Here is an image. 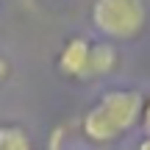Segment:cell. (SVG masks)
<instances>
[{
	"label": "cell",
	"mask_w": 150,
	"mask_h": 150,
	"mask_svg": "<svg viewBox=\"0 0 150 150\" xmlns=\"http://www.w3.org/2000/svg\"><path fill=\"white\" fill-rule=\"evenodd\" d=\"M139 150H150V136H145V139L139 142Z\"/></svg>",
	"instance_id": "8"
},
{
	"label": "cell",
	"mask_w": 150,
	"mask_h": 150,
	"mask_svg": "<svg viewBox=\"0 0 150 150\" xmlns=\"http://www.w3.org/2000/svg\"><path fill=\"white\" fill-rule=\"evenodd\" d=\"M0 150H31V136L20 125H0Z\"/></svg>",
	"instance_id": "5"
},
{
	"label": "cell",
	"mask_w": 150,
	"mask_h": 150,
	"mask_svg": "<svg viewBox=\"0 0 150 150\" xmlns=\"http://www.w3.org/2000/svg\"><path fill=\"white\" fill-rule=\"evenodd\" d=\"M139 125L145 128V136H150V97H145V108H142V120Z\"/></svg>",
	"instance_id": "6"
},
{
	"label": "cell",
	"mask_w": 150,
	"mask_h": 150,
	"mask_svg": "<svg viewBox=\"0 0 150 150\" xmlns=\"http://www.w3.org/2000/svg\"><path fill=\"white\" fill-rule=\"evenodd\" d=\"M92 25L108 42H134L147 25L145 0H95Z\"/></svg>",
	"instance_id": "2"
},
{
	"label": "cell",
	"mask_w": 150,
	"mask_h": 150,
	"mask_svg": "<svg viewBox=\"0 0 150 150\" xmlns=\"http://www.w3.org/2000/svg\"><path fill=\"white\" fill-rule=\"evenodd\" d=\"M89 39L72 36L59 53V72L67 78H89Z\"/></svg>",
	"instance_id": "3"
},
{
	"label": "cell",
	"mask_w": 150,
	"mask_h": 150,
	"mask_svg": "<svg viewBox=\"0 0 150 150\" xmlns=\"http://www.w3.org/2000/svg\"><path fill=\"white\" fill-rule=\"evenodd\" d=\"M145 97L136 89H108L103 97L83 114V136L97 145L120 139L134 125H139Z\"/></svg>",
	"instance_id": "1"
},
{
	"label": "cell",
	"mask_w": 150,
	"mask_h": 150,
	"mask_svg": "<svg viewBox=\"0 0 150 150\" xmlns=\"http://www.w3.org/2000/svg\"><path fill=\"white\" fill-rule=\"evenodd\" d=\"M120 64V53L111 42H97L89 47V75L92 78H103L111 75Z\"/></svg>",
	"instance_id": "4"
},
{
	"label": "cell",
	"mask_w": 150,
	"mask_h": 150,
	"mask_svg": "<svg viewBox=\"0 0 150 150\" xmlns=\"http://www.w3.org/2000/svg\"><path fill=\"white\" fill-rule=\"evenodd\" d=\"M8 72H11V64L3 59V56H0V83H3V81L8 78Z\"/></svg>",
	"instance_id": "7"
}]
</instances>
